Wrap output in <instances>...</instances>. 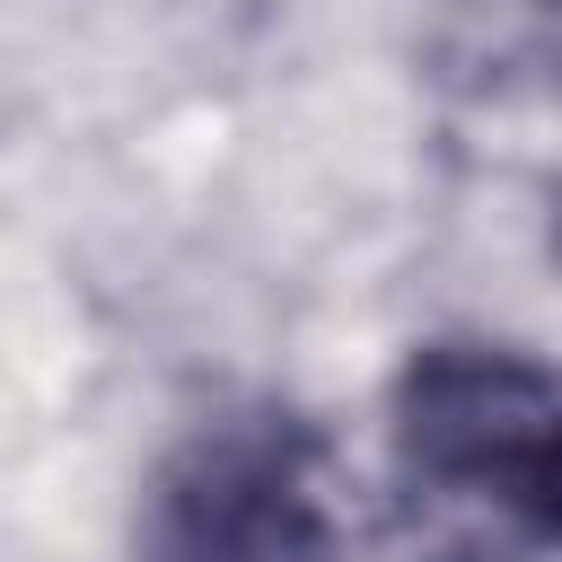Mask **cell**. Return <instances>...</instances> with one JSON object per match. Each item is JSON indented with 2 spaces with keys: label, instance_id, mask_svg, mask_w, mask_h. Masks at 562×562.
Instances as JSON below:
<instances>
[{
  "label": "cell",
  "instance_id": "obj_3",
  "mask_svg": "<svg viewBox=\"0 0 562 562\" xmlns=\"http://www.w3.org/2000/svg\"><path fill=\"white\" fill-rule=\"evenodd\" d=\"M553 263H562V176H553Z\"/></svg>",
  "mask_w": 562,
  "mask_h": 562
},
{
  "label": "cell",
  "instance_id": "obj_1",
  "mask_svg": "<svg viewBox=\"0 0 562 562\" xmlns=\"http://www.w3.org/2000/svg\"><path fill=\"white\" fill-rule=\"evenodd\" d=\"M386 527L404 562H562V369L430 334L386 386Z\"/></svg>",
  "mask_w": 562,
  "mask_h": 562
},
{
  "label": "cell",
  "instance_id": "obj_2",
  "mask_svg": "<svg viewBox=\"0 0 562 562\" xmlns=\"http://www.w3.org/2000/svg\"><path fill=\"white\" fill-rule=\"evenodd\" d=\"M351 509L334 448L290 404H228L193 422L140 492L132 562H342Z\"/></svg>",
  "mask_w": 562,
  "mask_h": 562
}]
</instances>
